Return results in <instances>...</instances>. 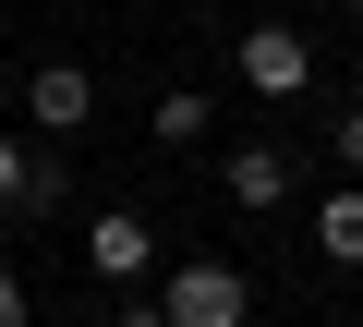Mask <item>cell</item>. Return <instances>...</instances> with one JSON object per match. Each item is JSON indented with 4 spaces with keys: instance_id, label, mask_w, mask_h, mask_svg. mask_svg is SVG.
Segmentation results:
<instances>
[{
    "instance_id": "cell-5",
    "label": "cell",
    "mask_w": 363,
    "mask_h": 327,
    "mask_svg": "<svg viewBox=\"0 0 363 327\" xmlns=\"http://www.w3.org/2000/svg\"><path fill=\"white\" fill-rule=\"evenodd\" d=\"M218 194H230L242 218L291 206V157H279V145H230V157H218Z\"/></svg>"
},
{
    "instance_id": "cell-9",
    "label": "cell",
    "mask_w": 363,
    "mask_h": 327,
    "mask_svg": "<svg viewBox=\"0 0 363 327\" xmlns=\"http://www.w3.org/2000/svg\"><path fill=\"white\" fill-rule=\"evenodd\" d=\"M327 157H339V182H363V109H339V121H327Z\"/></svg>"
},
{
    "instance_id": "cell-11",
    "label": "cell",
    "mask_w": 363,
    "mask_h": 327,
    "mask_svg": "<svg viewBox=\"0 0 363 327\" xmlns=\"http://www.w3.org/2000/svg\"><path fill=\"white\" fill-rule=\"evenodd\" d=\"M25 315H37V291H25L13 267H0V327H25Z\"/></svg>"
},
{
    "instance_id": "cell-4",
    "label": "cell",
    "mask_w": 363,
    "mask_h": 327,
    "mask_svg": "<svg viewBox=\"0 0 363 327\" xmlns=\"http://www.w3.org/2000/svg\"><path fill=\"white\" fill-rule=\"evenodd\" d=\"M85 267H97V279H145V267H157L145 206H97V218H85Z\"/></svg>"
},
{
    "instance_id": "cell-6",
    "label": "cell",
    "mask_w": 363,
    "mask_h": 327,
    "mask_svg": "<svg viewBox=\"0 0 363 327\" xmlns=\"http://www.w3.org/2000/svg\"><path fill=\"white\" fill-rule=\"evenodd\" d=\"M315 255H327L339 279H363V182H339V194H315Z\"/></svg>"
},
{
    "instance_id": "cell-10",
    "label": "cell",
    "mask_w": 363,
    "mask_h": 327,
    "mask_svg": "<svg viewBox=\"0 0 363 327\" xmlns=\"http://www.w3.org/2000/svg\"><path fill=\"white\" fill-rule=\"evenodd\" d=\"M109 327H169V303H157V291H133V303H109Z\"/></svg>"
},
{
    "instance_id": "cell-8",
    "label": "cell",
    "mask_w": 363,
    "mask_h": 327,
    "mask_svg": "<svg viewBox=\"0 0 363 327\" xmlns=\"http://www.w3.org/2000/svg\"><path fill=\"white\" fill-rule=\"evenodd\" d=\"M13 206H37V145L0 133V218H13Z\"/></svg>"
},
{
    "instance_id": "cell-12",
    "label": "cell",
    "mask_w": 363,
    "mask_h": 327,
    "mask_svg": "<svg viewBox=\"0 0 363 327\" xmlns=\"http://www.w3.org/2000/svg\"><path fill=\"white\" fill-rule=\"evenodd\" d=\"M351 13H363V0H351Z\"/></svg>"
},
{
    "instance_id": "cell-3",
    "label": "cell",
    "mask_w": 363,
    "mask_h": 327,
    "mask_svg": "<svg viewBox=\"0 0 363 327\" xmlns=\"http://www.w3.org/2000/svg\"><path fill=\"white\" fill-rule=\"evenodd\" d=\"M25 109H37V133H49V145H61V133H85V121H97V73H85V61H37V73H25Z\"/></svg>"
},
{
    "instance_id": "cell-7",
    "label": "cell",
    "mask_w": 363,
    "mask_h": 327,
    "mask_svg": "<svg viewBox=\"0 0 363 327\" xmlns=\"http://www.w3.org/2000/svg\"><path fill=\"white\" fill-rule=\"evenodd\" d=\"M206 121H218V97H194V85H169V97L145 109V133H157V145H206Z\"/></svg>"
},
{
    "instance_id": "cell-2",
    "label": "cell",
    "mask_w": 363,
    "mask_h": 327,
    "mask_svg": "<svg viewBox=\"0 0 363 327\" xmlns=\"http://www.w3.org/2000/svg\"><path fill=\"white\" fill-rule=\"evenodd\" d=\"M230 73H242V97H303L315 85V49H303V25H242Z\"/></svg>"
},
{
    "instance_id": "cell-1",
    "label": "cell",
    "mask_w": 363,
    "mask_h": 327,
    "mask_svg": "<svg viewBox=\"0 0 363 327\" xmlns=\"http://www.w3.org/2000/svg\"><path fill=\"white\" fill-rule=\"evenodd\" d=\"M157 303H169V327H255V279H242V267H218V255L169 267V279H157Z\"/></svg>"
}]
</instances>
